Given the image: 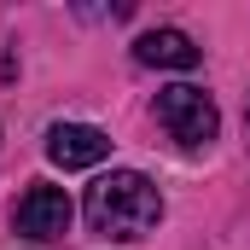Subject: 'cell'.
I'll use <instances>...</instances> for the list:
<instances>
[{
	"mask_svg": "<svg viewBox=\"0 0 250 250\" xmlns=\"http://www.w3.org/2000/svg\"><path fill=\"white\" fill-rule=\"evenodd\" d=\"M87 227L93 233H105V239H146V233H157V221H163V192L151 187L140 169H111V175H99L93 187H87Z\"/></svg>",
	"mask_w": 250,
	"mask_h": 250,
	"instance_id": "1",
	"label": "cell"
},
{
	"mask_svg": "<svg viewBox=\"0 0 250 250\" xmlns=\"http://www.w3.org/2000/svg\"><path fill=\"white\" fill-rule=\"evenodd\" d=\"M157 123L169 128V140L175 146H209L215 134H221V111H215V99L204 93V87H192V82H175V87H163L157 93Z\"/></svg>",
	"mask_w": 250,
	"mask_h": 250,
	"instance_id": "2",
	"label": "cell"
},
{
	"mask_svg": "<svg viewBox=\"0 0 250 250\" xmlns=\"http://www.w3.org/2000/svg\"><path fill=\"white\" fill-rule=\"evenodd\" d=\"M70 198L64 187H47V181H35V187L18 198V209H12V227L23 233V239H64L70 233Z\"/></svg>",
	"mask_w": 250,
	"mask_h": 250,
	"instance_id": "3",
	"label": "cell"
},
{
	"mask_svg": "<svg viewBox=\"0 0 250 250\" xmlns=\"http://www.w3.org/2000/svg\"><path fill=\"white\" fill-rule=\"evenodd\" d=\"M47 157L59 169H93V163L111 157V134L87 128V123H53L47 128Z\"/></svg>",
	"mask_w": 250,
	"mask_h": 250,
	"instance_id": "4",
	"label": "cell"
},
{
	"mask_svg": "<svg viewBox=\"0 0 250 250\" xmlns=\"http://www.w3.org/2000/svg\"><path fill=\"white\" fill-rule=\"evenodd\" d=\"M134 59L157 64V70H192L198 64V41H192L187 29H146L134 41Z\"/></svg>",
	"mask_w": 250,
	"mask_h": 250,
	"instance_id": "5",
	"label": "cell"
}]
</instances>
